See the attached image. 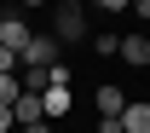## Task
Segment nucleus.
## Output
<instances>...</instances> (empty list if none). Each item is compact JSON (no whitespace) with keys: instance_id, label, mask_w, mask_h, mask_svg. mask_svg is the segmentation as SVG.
I'll list each match as a JSON object with an SVG mask.
<instances>
[{"instance_id":"7","label":"nucleus","mask_w":150,"mask_h":133,"mask_svg":"<svg viewBox=\"0 0 150 133\" xmlns=\"http://www.w3.org/2000/svg\"><path fill=\"white\" fill-rule=\"evenodd\" d=\"M12 122H18V127H29V122H46V110H40V93H18V104H12Z\"/></svg>"},{"instance_id":"8","label":"nucleus","mask_w":150,"mask_h":133,"mask_svg":"<svg viewBox=\"0 0 150 133\" xmlns=\"http://www.w3.org/2000/svg\"><path fill=\"white\" fill-rule=\"evenodd\" d=\"M115 133H150V104H127L121 122H115Z\"/></svg>"},{"instance_id":"5","label":"nucleus","mask_w":150,"mask_h":133,"mask_svg":"<svg viewBox=\"0 0 150 133\" xmlns=\"http://www.w3.org/2000/svg\"><path fill=\"white\" fill-rule=\"evenodd\" d=\"M69 81H58V87H46V93H40V110H46V122H58V116H69Z\"/></svg>"},{"instance_id":"13","label":"nucleus","mask_w":150,"mask_h":133,"mask_svg":"<svg viewBox=\"0 0 150 133\" xmlns=\"http://www.w3.org/2000/svg\"><path fill=\"white\" fill-rule=\"evenodd\" d=\"M0 133H12V110H6V104H0Z\"/></svg>"},{"instance_id":"10","label":"nucleus","mask_w":150,"mask_h":133,"mask_svg":"<svg viewBox=\"0 0 150 133\" xmlns=\"http://www.w3.org/2000/svg\"><path fill=\"white\" fill-rule=\"evenodd\" d=\"M93 52L98 58H115V52H121V35H93Z\"/></svg>"},{"instance_id":"15","label":"nucleus","mask_w":150,"mask_h":133,"mask_svg":"<svg viewBox=\"0 0 150 133\" xmlns=\"http://www.w3.org/2000/svg\"><path fill=\"white\" fill-rule=\"evenodd\" d=\"M23 133H52V127H46V122H29V127H23Z\"/></svg>"},{"instance_id":"2","label":"nucleus","mask_w":150,"mask_h":133,"mask_svg":"<svg viewBox=\"0 0 150 133\" xmlns=\"http://www.w3.org/2000/svg\"><path fill=\"white\" fill-rule=\"evenodd\" d=\"M52 64H58V35L46 29V35H35L23 46V70H52Z\"/></svg>"},{"instance_id":"14","label":"nucleus","mask_w":150,"mask_h":133,"mask_svg":"<svg viewBox=\"0 0 150 133\" xmlns=\"http://www.w3.org/2000/svg\"><path fill=\"white\" fill-rule=\"evenodd\" d=\"M133 12H139V18H150V0H133Z\"/></svg>"},{"instance_id":"6","label":"nucleus","mask_w":150,"mask_h":133,"mask_svg":"<svg viewBox=\"0 0 150 133\" xmlns=\"http://www.w3.org/2000/svg\"><path fill=\"white\" fill-rule=\"evenodd\" d=\"M115 58L133 64V70H144V64H150V35H121V52H115Z\"/></svg>"},{"instance_id":"4","label":"nucleus","mask_w":150,"mask_h":133,"mask_svg":"<svg viewBox=\"0 0 150 133\" xmlns=\"http://www.w3.org/2000/svg\"><path fill=\"white\" fill-rule=\"evenodd\" d=\"M121 110H127V98H121V87H98V116H104V133H115Z\"/></svg>"},{"instance_id":"16","label":"nucleus","mask_w":150,"mask_h":133,"mask_svg":"<svg viewBox=\"0 0 150 133\" xmlns=\"http://www.w3.org/2000/svg\"><path fill=\"white\" fill-rule=\"evenodd\" d=\"M23 6H40V0H23Z\"/></svg>"},{"instance_id":"11","label":"nucleus","mask_w":150,"mask_h":133,"mask_svg":"<svg viewBox=\"0 0 150 133\" xmlns=\"http://www.w3.org/2000/svg\"><path fill=\"white\" fill-rule=\"evenodd\" d=\"M18 64H23L18 52H6V46H0V75H18Z\"/></svg>"},{"instance_id":"3","label":"nucleus","mask_w":150,"mask_h":133,"mask_svg":"<svg viewBox=\"0 0 150 133\" xmlns=\"http://www.w3.org/2000/svg\"><path fill=\"white\" fill-rule=\"evenodd\" d=\"M29 41H35V29H29L18 12H12V18H0V46H6V52H18V58H23V46H29Z\"/></svg>"},{"instance_id":"1","label":"nucleus","mask_w":150,"mask_h":133,"mask_svg":"<svg viewBox=\"0 0 150 133\" xmlns=\"http://www.w3.org/2000/svg\"><path fill=\"white\" fill-rule=\"evenodd\" d=\"M52 35H58V46H64V41H87V12H81L75 0H64V6H58V23H52Z\"/></svg>"},{"instance_id":"12","label":"nucleus","mask_w":150,"mask_h":133,"mask_svg":"<svg viewBox=\"0 0 150 133\" xmlns=\"http://www.w3.org/2000/svg\"><path fill=\"white\" fill-rule=\"evenodd\" d=\"M93 6H98V12H110V18H115V12H127L133 0H93Z\"/></svg>"},{"instance_id":"9","label":"nucleus","mask_w":150,"mask_h":133,"mask_svg":"<svg viewBox=\"0 0 150 133\" xmlns=\"http://www.w3.org/2000/svg\"><path fill=\"white\" fill-rule=\"evenodd\" d=\"M18 93H23V81H18V75H0V104H6V110L18 104Z\"/></svg>"}]
</instances>
